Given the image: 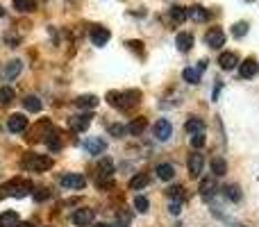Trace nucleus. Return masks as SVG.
I'll list each match as a JSON object with an SVG mask.
<instances>
[{
    "label": "nucleus",
    "instance_id": "f257e3e1",
    "mask_svg": "<svg viewBox=\"0 0 259 227\" xmlns=\"http://www.w3.org/2000/svg\"><path fill=\"white\" fill-rule=\"evenodd\" d=\"M107 103L114 109H121V112H130L141 103V91L139 89H130V91H109L107 94Z\"/></svg>",
    "mask_w": 259,
    "mask_h": 227
},
{
    "label": "nucleus",
    "instance_id": "f03ea898",
    "mask_svg": "<svg viewBox=\"0 0 259 227\" xmlns=\"http://www.w3.org/2000/svg\"><path fill=\"white\" fill-rule=\"evenodd\" d=\"M5 196H14V198H25L27 193H32V182L30 179H23V177H16L12 182H7L3 187Z\"/></svg>",
    "mask_w": 259,
    "mask_h": 227
},
{
    "label": "nucleus",
    "instance_id": "7ed1b4c3",
    "mask_svg": "<svg viewBox=\"0 0 259 227\" xmlns=\"http://www.w3.org/2000/svg\"><path fill=\"white\" fill-rule=\"evenodd\" d=\"M23 168L34 170V173H44V170L53 168V159L48 155H30L23 159Z\"/></svg>",
    "mask_w": 259,
    "mask_h": 227
},
{
    "label": "nucleus",
    "instance_id": "20e7f679",
    "mask_svg": "<svg viewBox=\"0 0 259 227\" xmlns=\"http://www.w3.org/2000/svg\"><path fill=\"white\" fill-rule=\"evenodd\" d=\"M114 175V161L109 157H103L98 161V187H107Z\"/></svg>",
    "mask_w": 259,
    "mask_h": 227
},
{
    "label": "nucleus",
    "instance_id": "39448f33",
    "mask_svg": "<svg viewBox=\"0 0 259 227\" xmlns=\"http://www.w3.org/2000/svg\"><path fill=\"white\" fill-rule=\"evenodd\" d=\"M59 184H62L64 189H71V191H80V189L87 187V179H84V175H80V173H66L59 179Z\"/></svg>",
    "mask_w": 259,
    "mask_h": 227
},
{
    "label": "nucleus",
    "instance_id": "423d86ee",
    "mask_svg": "<svg viewBox=\"0 0 259 227\" xmlns=\"http://www.w3.org/2000/svg\"><path fill=\"white\" fill-rule=\"evenodd\" d=\"M152 134H155L157 141H168V139L173 137V125H170L166 118H159L155 125H152Z\"/></svg>",
    "mask_w": 259,
    "mask_h": 227
},
{
    "label": "nucleus",
    "instance_id": "0eeeda50",
    "mask_svg": "<svg viewBox=\"0 0 259 227\" xmlns=\"http://www.w3.org/2000/svg\"><path fill=\"white\" fill-rule=\"evenodd\" d=\"M205 43L209 46V48L219 50L221 46L225 43V32L221 30V27H209V30H207V34H205Z\"/></svg>",
    "mask_w": 259,
    "mask_h": 227
},
{
    "label": "nucleus",
    "instance_id": "6e6552de",
    "mask_svg": "<svg viewBox=\"0 0 259 227\" xmlns=\"http://www.w3.org/2000/svg\"><path fill=\"white\" fill-rule=\"evenodd\" d=\"M187 168H189V175H191V177H200L202 168H205V157H202L200 152H193V155H189Z\"/></svg>",
    "mask_w": 259,
    "mask_h": 227
},
{
    "label": "nucleus",
    "instance_id": "1a4fd4ad",
    "mask_svg": "<svg viewBox=\"0 0 259 227\" xmlns=\"http://www.w3.org/2000/svg\"><path fill=\"white\" fill-rule=\"evenodd\" d=\"M82 148H84L89 155H103V152L107 150V141L100 137H94V139H87V141L82 143Z\"/></svg>",
    "mask_w": 259,
    "mask_h": 227
},
{
    "label": "nucleus",
    "instance_id": "9d476101",
    "mask_svg": "<svg viewBox=\"0 0 259 227\" xmlns=\"http://www.w3.org/2000/svg\"><path fill=\"white\" fill-rule=\"evenodd\" d=\"M89 125H91V114H80V116H71V118H68V127L77 134L84 132Z\"/></svg>",
    "mask_w": 259,
    "mask_h": 227
},
{
    "label": "nucleus",
    "instance_id": "9b49d317",
    "mask_svg": "<svg viewBox=\"0 0 259 227\" xmlns=\"http://www.w3.org/2000/svg\"><path fill=\"white\" fill-rule=\"evenodd\" d=\"M7 129L9 132H14V134L25 132L27 129V118L23 114H12L9 116V120H7Z\"/></svg>",
    "mask_w": 259,
    "mask_h": 227
},
{
    "label": "nucleus",
    "instance_id": "f8f14e48",
    "mask_svg": "<svg viewBox=\"0 0 259 227\" xmlns=\"http://www.w3.org/2000/svg\"><path fill=\"white\" fill-rule=\"evenodd\" d=\"M257 71H259V64H257L252 57L239 64V75H241L243 80H250V77H255V75H257Z\"/></svg>",
    "mask_w": 259,
    "mask_h": 227
},
{
    "label": "nucleus",
    "instance_id": "ddd939ff",
    "mask_svg": "<svg viewBox=\"0 0 259 227\" xmlns=\"http://www.w3.org/2000/svg\"><path fill=\"white\" fill-rule=\"evenodd\" d=\"M94 209H77L75 214H73V225L77 227H87L94 223Z\"/></svg>",
    "mask_w": 259,
    "mask_h": 227
},
{
    "label": "nucleus",
    "instance_id": "4468645a",
    "mask_svg": "<svg viewBox=\"0 0 259 227\" xmlns=\"http://www.w3.org/2000/svg\"><path fill=\"white\" fill-rule=\"evenodd\" d=\"M109 39H112V34H109L107 27H91V43L94 46H105Z\"/></svg>",
    "mask_w": 259,
    "mask_h": 227
},
{
    "label": "nucleus",
    "instance_id": "2eb2a0df",
    "mask_svg": "<svg viewBox=\"0 0 259 227\" xmlns=\"http://www.w3.org/2000/svg\"><path fill=\"white\" fill-rule=\"evenodd\" d=\"M219 66L223 68V71H232V68L239 66V55L237 53H223L219 57Z\"/></svg>",
    "mask_w": 259,
    "mask_h": 227
},
{
    "label": "nucleus",
    "instance_id": "dca6fc26",
    "mask_svg": "<svg viewBox=\"0 0 259 227\" xmlns=\"http://www.w3.org/2000/svg\"><path fill=\"white\" fill-rule=\"evenodd\" d=\"M187 16L191 18V21H196V23H205L207 18H209V9L200 7V5H193V7L187 9Z\"/></svg>",
    "mask_w": 259,
    "mask_h": 227
},
{
    "label": "nucleus",
    "instance_id": "f3484780",
    "mask_svg": "<svg viewBox=\"0 0 259 227\" xmlns=\"http://www.w3.org/2000/svg\"><path fill=\"white\" fill-rule=\"evenodd\" d=\"M175 46H178L182 53H189V50L193 48V34L191 32H180V34L175 36Z\"/></svg>",
    "mask_w": 259,
    "mask_h": 227
},
{
    "label": "nucleus",
    "instance_id": "a211bd4d",
    "mask_svg": "<svg viewBox=\"0 0 259 227\" xmlns=\"http://www.w3.org/2000/svg\"><path fill=\"white\" fill-rule=\"evenodd\" d=\"M21 71H23V62H21V59H12V62H7L3 75L7 77V80H14V77L21 75Z\"/></svg>",
    "mask_w": 259,
    "mask_h": 227
},
{
    "label": "nucleus",
    "instance_id": "6ab92c4d",
    "mask_svg": "<svg viewBox=\"0 0 259 227\" xmlns=\"http://www.w3.org/2000/svg\"><path fill=\"white\" fill-rule=\"evenodd\" d=\"M198 191H200V196L205 198V200H209V198L216 193V179H214V177L200 179V189H198Z\"/></svg>",
    "mask_w": 259,
    "mask_h": 227
},
{
    "label": "nucleus",
    "instance_id": "aec40b11",
    "mask_svg": "<svg viewBox=\"0 0 259 227\" xmlns=\"http://www.w3.org/2000/svg\"><path fill=\"white\" fill-rule=\"evenodd\" d=\"M148 184H150V175L148 173H137L132 179H130V189H132V191H141V189H146Z\"/></svg>",
    "mask_w": 259,
    "mask_h": 227
},
{
    "label": "nucleus",
    "instance_id": "412c9836",
    "mask_svg": "<svg viewBox=\"0 0 259 227\" xmlns=\"http://www.w3.org/2000/svg\"><path fill=\"white\" fill-rule=\"evenodd\" d=\"M98 103L100 100L96 98V96H91V94L75 98V107H80V109H94V107H98Z\"/></svg>",
    "mask_w": 259,
    "mask_h": 227
},
{
    "label": "nucleus",
    "instance_id": "4be33fe9",
    "mask_svg": "<svg viewBox=\"0 0 259 227\" xmlns=\"http://www.w3.org/2000/svg\"><path fill=\"white\" fill-rule=\"evenodd\" d=\"M205 120L202 118H189L187 125H184V129H187L189 134H205Z\"/></svg>",
    "mask_w": 259,
    "mask_h": 227
},
{
    "label": "nucleus",
    "instance_id": "5701e85b",
    "mask_svg": "<svg viewBox=\"0 0 259 227\" xmlns=\"http://www.w3.org/2000/svg\"><path fill=\"white\" fill-rule=\"evenodd\" d=\"M155 173H157V177H159V179H164V182H170V179L175 177V166L173 164H159Z\"/></svg>",
    "mask_w": 259,
    "mask_h": 227
},
{
    "label": "nucleus",
    "instance_id": "b1692460",
    "mask_svg": "<svg viewBox=\"0 0 259 227\" xmlns=\"http://www.w3.org/2000/svg\"><path fill=\"white\" fill-rule=\"evenodd\" d=\"M168 18H170V23H173V25H182L184 21H187V9L184 7H173L168 12Z\"/></svg>",
    "mask_w": 259,
    "mask_h": 227
},
{
    "label": "nucleus",
    "instance_id": "393cba45",
    "mask_svg": "<svg viewBox=\"0 0 259 227\" xmlns=\"http://www.w3.org/2000/svg\"><path fill=\"white\" fill-rule=\"evenodd\" d=\"M0 227H18L16 211H3V214H0Z\"/></svg>",
    "mask_w": 259,
    "mask_h": 227
},
{
    "label": "nucleus",
    "instance_id": "a878e982",
    "mask_svg": "<svg viewBox=\"0 0 259 227\" xmlns=\"http://www.w3.org/2000/svg\"><path fill=\"white\" fill-rule=\"evenodd\" d=\"M14 9L21 14H30L36 9V3L34 0H14Z\"/></svg>",
    "mask_w": 259,
    "mask_h": 227
},
{
    "label": "nucleus",
    "instance_id": "bb28decb",
    "mask_svg": "<svg viewBox=\"0 0 259 227\" xmlns=\"http://www.w3.org/2000/svg\"><path fill=\"white\" fill-rule=\"evenodd\" d=\"M23 107H25V112H41V100L36 98V96H25V100H23Z\"/></svg>",
    "mask_w": 259,
    "mask_h": 227
},
{
    "label": "nucleus",
    "instance_id": "cd10ccee",
    "mask_svg": "<svg viewBox=\"0 0 259 227\" xmlns=\"http://www.w3.org/2000/svg\"><path fill=\"white\" fill-rule=\"evenodd\" d=\"M200 68H184V71H182V77H184V80H187L189 82V84H198V82H200Z\"/></svg>",
    "mask_w": 259,
    "mask_h": 227
},
{
    "label": "nucleus",
    "instance_id": "c85d7f7f",
    "mask_svg": "<svg viewBox=\"0 0 259 227\" xmlns=\"http://www.w3.org/2000/svg\"><path fill=\"white\" fill-rule=\"evenodd\" d=\"M44 141H46V146H48V148H50V150H53V152H57L59 148H62V139H59V134L55 132V129H53V132L48 134V137L44 139Z\"/></svg>",
    "mask_w": 259,
    "mask_h": 227
},
{
    "label": "nucleus",
    "instance_id": "c756f323",
    "mask_svg": "<svg viewBox=\"0 0 259 227\" xmlns=\"http://www.w3.org/2000/svg\"><path fill=\"white\" fill-rule=\"evenodd\" d=\"M211 170H214L216 177H221V175L228 173V164H225V159H221V157H214V159H211Z\"/></svg>",
    "mask_w": 259,
    "mask_h": 227
},
{
    "label": "nucleus",
    "instance_id": "7c9ffc66",
    "mask_svg": "<svg viewBox=\"0 0 259 227\" xmlns=\"http://www.w3.org/2000/svg\"><path fill=\"white\" fill-rule=\"evenodd\" d=\"M146 125H148V123H146V118H134L132 123L127 125V132H130V134H134V137H137V134H141L143 129H146Z\"/></svg>",
    "mask_w": 259,
    "mask_h": 227
},
{
    "label": "nucleus",
    "instance_id": "2f4dec72",
    "mask_svg": "<svg viewBox=\"0 0 259 227\" xmlns=\"http://www.w3.org/2000/svg\"><path fill=\"white\" fill-rule=\"evenodd\" d=\"M223 191H225V198H228V200H232V202L241 200V189H239L237 184H230V187H225Z\"/></svg>",
    "mask_w": 259,
    "mask_h": 227
},
{
    "label": "nucleus",
    "instance_id": "473e14b6",
    "mask_svg": "<svg viewBox=\"0 0 259 227\" xmlns=\"http://www.w3.org/2000/svg\"><path fill=\"white\" fill-rule=\"evenodd\" d=\"M12 103H14V89L0 86V105H12Z\"/></svg>",
    "mask_w": 259,
    "mask_h": 227
},
{
    "label": "nucleus",
    "instance_id": "72a5a7b5",
    "mask_svg": "<svg viewBox=\"0 0 259 227\" xmlns=\"http://www.w3.org/2000/svg\"><path fill=\"white\" fill-rule=\"evenodd\" d=\"M232 34L237 36V39H241V36H246V34H248V23H246V21H239V23H234V27H232Z\"/></svg>",
    "mask_w": 259,
    "mask_h": 227
},
{
    "label": "nucleus",
    "instance_id": "f704fd0d",
    "mask_svg": "<svg viewBox=\"0 0 259 227\" xmlns=\"http://www.w3.org/2000/svg\"><path fill=\"white\" fill-rule=\"evenodd\" d=\"M134 209L139 211V214H146L148 211V200L143 196H137V200H134Z\"/></svg>",
    "mask_w": 259,
    "mask_h": 227
},
{
    "label": "nucleus",
    "instance_id": "c9c22d12",
    "mask_svg": "<svg viewBox=\"0 0 259 227\" xmlns=\"http://www.w3.org/2000/svg\"><path fill=\"white\" fill-rule=\"evenodd\" d=\"M125 132H127V127H125V125H121V123L109 125V134H112V137H123Z\"/></svg>",
    "mask_w": 259,
    "mask_h": 227
},
{
    "label": "nucleus",
    "instance_id": "e433bc0d",
    "mask_svg": "<svg viewBox=\"0 0 259 227\" xmlns=\"http://www.w3.org/2000/svg\"><path fill=\"white\" fill-rule=\"evenodd\" d=\"M191 146L193 148H202V146H205V134H191Z\"/></svg>",
    "mask_w": 259,
    "mask_h": 227
},
{
    "label": "nucleus",
    "instance_id": "4c0bfd02",
    "mask_svg": "<svg viewBox=\"0 0 259 227\" xmlns=\"http://www.w3.org/2000/svg\"><path fill=\"white\" fill-rule=\"evenodd\" d=\"M184 189L182 187H170V189H166V196H168V198H182L184 196Z\"/></svg>",
    "mask_w": 259,
    "mask_h": 227
},
{
    "label": "nucleus",
    "instance_id": "58836bf2",
    "mask_svg": "<svg viewBox=\"0 0 259 227\" xmlns=\"http://www.w3.org/2000/svg\"><path fill=\"white\" fill-rule=\"evenodd\" d=\"M5 41H7L9 46H16L21 39H18V34H14V32H7V34H5Z\"/></svg>",
    "mask_w": 259,
    "mask_h": 227
},
{
    "label": "nucleus",
    "instance_id": "ea45409f",
    "mask_svg": "<svg viewBox=\"0 0 259 227\" xmlns=\"http://www.w3.org/2000/svg\"><path fill=\"white\" fill-rule=\"evenodd\" d=\"M168 211H170V214H173V216H178V214H180V211H182V205H180V202H178V200H175V202H170Z\"/></svg>",
    "mask_w": 259,
    "mask_h": 227
},
{
    "label": "nucleus",
    "instance_id": "a19ab883",
    "mask_svg": "<svg viewBox=\"0 0 259 227\" xmlns=\"http://www.w3.org/2000/svg\"><path fill=\"white\" fill-rule=\"evenodd\" d=\"M34 198H36V200H46V198H48V191H46V189H39V193H34Z\"/></svg>",
    "mask_w": 259,
    "mask_h": 227
},
{
    "label": "nucleus",
    "instance_id": "79ce46f5",
    "mask_svg": "<svg viewBox=\"0 0 259 227\" xmlns=\"http://www.w3.org/2000/svg\"><path fill=\"white\" fill-rule=\"evenodd\" d=\"M127 46H130L132 50H139V53H141V46H143V43H141V41H130Z\"/></svg>",
    "mask_w": 259,
    "mask_h": 227
},
{
    "label": "nucleus",
    "instance_id": "37998d69",
    "mask_svg": "<svg viewBox=\"0 0 259 227\" xmlns=\"http://www.w3.org/2000/svg\"><path fill=\"white\" fill-rule=\"evenodd\" d=\"M18 227H34L32 223H18Z\"/></svg>",
    "mask_w": 259,
    "mask_h": 227
},
{
    "label": "nucleus",
    "instance_id": "c03bdc74",
    "mask_svg": "<svg viewBox=\"0 0 259 227\" xmlns=\"http://www.w3.org/2000/svg\"><path fill=\"white\" fill-rule=\"evenodd\" d=\"M94 227H112V225H107V223H98V225H94Z\"/></svg>",
    "mask_w": 259,
    "mask_h": 227
},
{
    "label": "nucleus",
    "instance_id": "a18cd8bd",
    "mask_svg": "<svg viewBox=\"0 0 259 227\" xmlns=\"http://www.w3.org/2000/svg\"><path fill=\"white\" fill-rule=\"evenodd\" d=\"M3 198H5V191H3V189H0V200H3Z\"/></svg>",
    "mask_w": 259,
    "mask_h": 227
},
{
    "label": "nucleus",
    "instance_id": "49530a36",
    "mask_svg": "<svg viewBox=\"0 0 259 227\" xmlns=\"http://www.w3.org/2000/svg\"><path fill=\"white\" fill-rule=\"evenodd\" d=\"M0 16H5V12H3V7H0Z\"/></svg>",
    "mask_w": 259,
    "mask_h": 227
}]
</instances>
